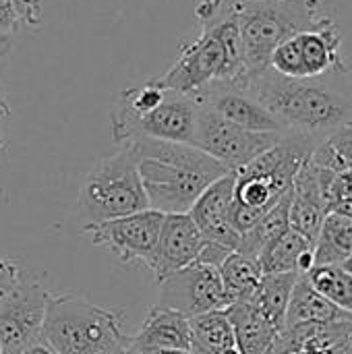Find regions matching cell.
<instances>
[{
  "instance_id": "13",
  "label": "cell",
  "mask_w": 352,
  "mask_h": 354,
  "mask_svg": "<svg viewBox=\"0 0 352 354\" xmlns=\"http://www.w3.org/2000/svg\"><path fill=\"white\" fill-rule=\"evenodd\" d=\"M48 290L21 272L17 288L0 301V354H19L41 338Z\"/></svg>"
},
{
  "instance_id": "28",
  "label": "cell",
  "mask_w": 352,
  "mask_h": 354,
  "mask_svg": "<svg viewBox=\"0 0 352 354\" xmlns=\"http://www.w3.org/2000/svg\"><path fill=\"white\" fill-rule=\"evenodd\" d=\"M19 17L12 6V0H0V56L10 48V35L19 29Z\"/></svg>"
},
{
  "instance_id": "21",
  "label": "cell",
  "mask_w": 352,
  "mask_h": 354,
  "mask_svg": "<svg viewBox=\"0 0 352 354\" xmlns=\"http://www.w3.org/2000/svg\"><path fill=\"white\" fill-rule=\"evenodd\" d=\"M191 354H220L234 351V330L226 311H210L189 319Z\"/></svg>"
},
{
  "instance_id": "30",
  "label": "cell",
  "mask_w": 352,
  "mask_h": 354,
  "mask_svg": "<svg viewBox=\"0 0 352 354\" xmlns=\"http://www.w3.org/2000/svg\"><path fill=\"white\" fill-rule=\"evenodd\" d=\"M21 268L17 263H12L10 259L0 255V301L6 299L19 284L21 280Z\"/></svg>"
},
{
  "instance_id": "36",
  "label": "cell",
  "mask_w": 352,
  "mask_h": 354,
  "mask_svg": "<svg viewBox=\"0 0 352 354\" xmlns=\"http://www.w3.org/2000/svg\"><path fill=\"white\" fill-rule=\"evenodd\" d=\"M0 108H2V110H10V108H8V104H6V100H4V95H2V93H0Z\"/></svg>"
},
{
  "instance_id": "5",
  "label": "cell",
  "mask_w": 352,
  "mask_h": 354,
  "mask_svg": "<svg viewBox=\"0 0 352 354\" xmlns=\"http://www.w3.org/2000/svg\"><path fill=\"white\" fill-rule=\"evenodd\" d=\"M230 4L249 83L270 68V56L284 39L332 23L322 0H230Z\"/></svg>"
},
{
  "instance_id": "22",
  "label": "cell",
  "mask_w": 352,
  "mask_h": 354,
  "mask_svg": "<svg viewBox=\"0 0 352 354\" xmlns=\"http://www.w3.org/2000/svg\"><path fill=\"white\" fill-rule=\"evenodd\" d=\"M315 266H342L352 257V220L330 212L313 247Z\"/></svg>"
},
{
  "instance_id": "23",
  "label": "cell",
  "mask_w": 352,
  "mask_h": 354,
  "mask_svg": "<svg viewBox=\"0 0 352 354\" xmlns=\"http://www.w3.org/2000/svg\"><path fill=\"white\" fill-rule=\"evenodd\" d=\"M290 199H293V189L245 234H241V245H239V253L251 255L255 259H259V255L278 239L282 236L290 224H288V212H290Z\"/></svg>"
},
{
  "instance_id": "33",
  "label": "cell",
  "mask_w": 352,
  "mask_h": 354,
  "mask_svg": "<svg viewBox=\"0 0 352 354\" xmlns=\"http://www.w3.org/2000/svg\"><path fill=\"white\" fill-rule=\"evenodd\" d=\"M19 354H58L46 340H44V336L39 338V340H35L33 344H29L25 351H21Z\"/></svg>"
},
{
  "instance_id": "11",
  "label": "cell",
  "mask_w": 352,
  "mask_h": 354,
  "mask_svg": "<svg viewBox=\"0 0 352 354\" xmlns=\"http://www.w3.org/2000/svg\"><path fill=\"white\" fill-rule=\"evenodd\" d=\"M156 305L178 311L191 319L210 311H226L232 305V299L224 290L216 268L193 261L191 266L160 280V297Z\"/></svg>"
},
{
  "instance_id": "39",
  "label": "cell",
  "mask_w": 352,
  "mask_h": 354,
  "mask_svg": "<svg viewBox=\"0 0 352 354\" xmlns=\"http://www.w3.org/2000/svg\"><path fill=\"white\" fill-rule=\"evenodd\" d=\"M220 354H239V351L234 348V351H226V353H220Z\"/></svg>"
},
{
  "instance_id": "31",
  "label": "cell",
  "mask_w": 352,
  "mask_h": 354,
  "mask_svg": "<svg viewBox=\"0 0 352 354\" xmlns=\"http://www.w3.org/2000/svg\"><path fill=\"white\" fill-rule=\"evenodd\" d=\"M19 23L37 27L41 21V0H12Z\"/></svg>"
},
{
  "instance_id": "2",
  "label": "cell",
  "mask_w": 352,
  "mask_h": 354,
  "mask_svg": "<svg viewBox=\"0 0 352 354\" xmlns=\"http://www.w3.org/2000/svg\"><path fill=\"white\" fill-rule=\"evenodd\" d=\"M129 147L149 209L160 214H189L212 183L230 174L226 166L189 143L135 139Z\"/></svg>"
},
{
  "instance_id": "29",
  "label": "cell",
  "mask_w": 352,
  "mask_h": 354,
  "mask_svg": "<svg viewBox=\"0 0 352 354\" xmlns=\"http://www.w3.org/2000/svg\"><path fill=\"white\" fill-rule=\"evenodd\" d=\"M328 195H330V212L336 203L352 201V170L334 172L328 187Z\"/></svg>"
},
{
  "instance_id": "37",
  "label": "cell",
  "mask_w": 352,
  "mask_h": 354,
  "mask_svg": "<svg viewBox=\"0 0 352 354\" xmlns=\"http://www.w3.org/2000/svg\"><path fill=\"white\" fill-rule=\"evenodd\" d=\"M8 116H10V110H2V108H0V120H2V118H8Z\"/></svg>"
},
{
  "instance_id": "6",
  "label": "cell",
  "mask_w": 352,
  "mask_h": 354,
  "mask_svg": "<svg viewBox=\"0 0 352 354\" xmlns=\"http://www.w3.org/2000/svg\"><path fill=\"white\" fill-rule=\"evenodd\" d=\"M41 336L58 354H116L131 346L120 311L77 295L48 292Z\"/></svg>"
},
{
  "instance_id": "35",
  "label": "cell",
  "mask_w": 352,
  "mask_h": 354,
  "mask_svg": "<svg viewBox=\"0 0 352 354\" xmlns=\"http://www.w3.org/2000/svg\"><path fill=\"white\" fill-rule=\"evenodd\" d=\"M139 354H191L189 351H178V348H145L137 351Z\"/></svg>"
},
{
  "instance_id": "19",
  "label": "cell",
  "mask_w": 352,
  "mask_h": 354,
  "mask_svg": "<svg viewBox=\"0 0 352 354\" xmlns=\"http://www.w3.org/2000/svg\"><path fill=\"white\" fill-rule=\"evenodd\" d=\"M338 322H352V315L336 307L334 303H330L324 295H319L309 284L307 276H299L286 309V328L303 326V324L328 326Z\"/></svg>"
},
{
  "instance_id": "8",
  "label": "cell",
  "mask_w": 352,
  "mask_h": 354,
  "mask_svg": "<svg viewBox=\"0 0 352 354\" xmlns=\"http://www.w3.org/2000/svg\"><path fill=\"white\" fill-rule=\"evenodd\" d=\"M284 133H255L247 131L207 106L199 104L197 122H195V135L193 145L214 160H218L222 166H226L230 172L241 170L251 160H255L259 153L270 149Z\"/></svg>"
},
{
  "instance_id": "40",
  "label": "cell",
  "mask_w": 352,
  "mask_h": 354,
  "mask_svg": "<svg viewBox=\"0 0 352 354\" xmlns=\"http://www.w3.org/2000/svg\"><path fill=\"white\" fill-rule=\"evenodd\" d=\"M2 149H4V139L0 137V151H2Z\"/></svg>"
},
{
  "instance_id": "12",
  "label": "cell",
  "mask_w": 352,
  "mask_h": 354,
  "mask_svg": "<svg viewBox=\"0 0 352 354\" xmlns=\"http://www.w3.org/2000/svg\"><path fill=\"white\" fill-rule=\"evenodd\" d=\"M162 220L164 214L156 209H143L108 222L83 224L81 234H89L95 247L112 251L122 263L137 261L149 268L158 247Z\"/></svg>"
},
{
  "instance_id": "34",
  "label": "cell",
  "mask_w": 352,
  "mask_h": 354,
  "mask_svg": "<svg viewBox=\"0 0 352 354\" xmlns=\"http://www.w3.org/2000/svg\"><path fill=\"white\" fill-rule=\"evenodd\" d=\"M332 212H336V214H340V216H344V218H351L352 220V201H342V203H336V205L332 207Z\"/></svg>"
},
{
  "instance_id": "26",
  "label": "cell",
  "mask_w": 352,
  "mask_h": 354,
  "mask_svg": "<svg viewBox=\"0 0 352 354\" xmlns=\"http://www.w3.org/2000/svg\"><path fill=\"white\" fill-rule=\"evenodd\" d=\"M309 284L330 303L352 315V274L342 266H315L305 274Z\"/></svg>"
},
{
  "instance_id": "27",
  "label": "cell",
  "mask_w": 352,
  "mask_h": 354,
  "mask_svg": "<svg viewBox=\"0 0 352 354\" xmlns=\"http://www.w3.org/2000/svg\"><path fill=\"white\" fill-rule=\"evenodd\" d=\"M311 162L334 172L352 170V122L322 139L311 151Z\"/></svg>"
},
{
  "instance_id": "20",
  "label": "cell",
  "mask_w": 352,
  "mask_h": 354,
  "mask_svg": "<svg viewBox=\"0 0 352 354\" xmlns=\"http://www.w3.org/2000/svg\"><path fill=\"white\" fill-rule=\"evenodd\" d=\"M299 280V274H263L257 290L249 299V303L276 328H286V309L290 303L293 288Z\"/></svg>"
},
{
  "instance_id": "18",
  "label": "cell",
  "mask_w": 352,
  "mask_h": 354,
  "mask_svg": "<svg viewBox=\"0 0 352 354\" xmlns=\"http://www.w3.org/2000/svg\"><path fill=\"white\" fill-rule=\"evenodd\" d=\"M131 346L135 351H145V348H178V351H189L191 353V328L189 319L180 315L178 311L164 309L154 305L141 330L137 332L135 338H131Z\"/></svg>"
},
{
  "instance_id": "15",
  "label": "cell",
  "mask_w": 352,
  "mask_h": 354,
  "mask_svg": "<svg viewBox=\"0 0 352 354\" xmlns=\"http://www.w3.org/2000/svg\"><path fill=\"white\" fill-rule=\"evenodd\" d=\"M203 243L205 241L189 214H164L158 247L147 270L160 282L197 261Z\"/></svg>"
},
{
  "instance_id": "9",
  "label": "cell",
  "mask_w": 352,
  "mask_h": 354,
  "mask_svg": "<svg viewBox=\"0 0 352 354\" xmlns=\"http://www.w3.org/2000/svg\"><path fill=\"white\" fill-rule=\"evenodd\" d=\"M340 44L342 37L334 21L313 31H301L272 52L270 68L290 79H319L344 68Z\"/></svg>"
},
{
  "instance_id": "7",
  "label": "cell",
  "mask_w": 352,
  "mask_h": 354,
  "mask_svg": "<svg viewBox=\"0 0 352 354\" xmlns=\"http://www.w3.org/2000/svg\"><path fill=\"white\" fill-rule=\"evenodd\" d=\"M143 209H149V203L129 145L98 160L85 174L77 195V212L83 224L108 222Z\"/></svg>"
},
{
  "instance_id": "17",
  "label": "cell",
  "mask_w": 352,
  "mask_h": 354,
  "mask_svg": "<svg viewBox=\"0 0 352 354\" xmlns=\"http://www.w3.org/2000/svg\"><path fill=\"white\" fill-rule=\"evenodd\" d=\"M234 330L239 354H280L276 330L249 301H237L226 309Z\"/></svg>"
},
{
  "instance_id": "14",
  "label": "cell",
  "mask_w": 352,
  "mask_h": 354,
  "mask_svg": "<svg viewBox=\"0 0 352 354\" xmlns=\"http://www.w3.org/2000/svg\"><path fill=\"white\" fill-rule=\"evenodd\" d=\"M232 203H234V172L212 183L193 203L189 216L193 218L205 243L224 245L237 251L241 245V234L232 226Z\"/></svg>"
},
{
  "instance_id": "25",
  "label": "cell",
  "mask_w": 352,
  "mask_h": 354,
  "mask_svg": "<svg viewBox=\"0 0 352 354\" xmlns=\"http://www.w3.org/2000/svg\"><path fill=\"white\" fill-rule=\"evenodd\" d=\"M309 251H313V243L303 234L295 232L293 228H288L259 255V266L263 274H299V263L303 255Z\"/></svg>"
},
{
  "instance_id": "4",
  "label": "cell",
  "mask_w": 352,
  "mask_h": 354,
  "mask_svg": "<svg viewBox=\"0 0 352 354\" xmlns=\"http://www.w3.org/2000/svg\"><path fill=\"white\" fill-rule=\"evenodd\" d=\"M319 141L284 133L270 149L234 172L232 226L239 234L251 230L290 189L301 164Z\"/></svg>"
},
{
  "instance_id": "16",
  "label": "cell",
  "mask_w": 352,
  "mask_h": 354,
  "mask_svg": "<svg viewBox=\"0 0 352 354\" xmlns=\"http://www.w3.org/2000/svg\"><path fill=\"white\" fill-rule=\"evenodd\" d=\"M195 100L247 131L284 133L282 124L263 104H259L249 91L230 83H210L195 95Z\"/></svg>"
},
{
  "instance_id": "24",
  "label": "cell",
  "mask_w": 352,
  "mask_h": 354,
  "mask_svg": "<svg viewBox=\"0 0 352 354\" xmlns=\"http://www.w3.org/2000/svg\"><path fill=\"white\" fill-rule=\"evenodd\" d=\"M224 290L228 292V297L232 299V303L237 301H249L253 297V292L257 290L263 270L259 266V259L232 251L224 263L218 268Z\"/></svg>"
},
{
  "instance_id": "10",
  "label": "cell",
  "mask_w": 352,
  "mask_h": 354,
  "mask_svg": "<svg viewBox=\"0 0 352 354\" xmlns=\"http://www.w3.org/2000/svg\"><path fill=\"white\" fill-rule=\"evenodd\" d=\"M199 102L187 93L166 87L164 100L147 114L131 120H112V139L129 145L135 139H160L193 145Z\"/></svg>"
},
{
  "instance_id": "38",
  "label": "cell",
  "mask_w": 352,
  "mask_h": 354,
  "mask_svg": "<svg viewBox=\"0 0 352 354\" xmlns=\"http://www.w3.org/2000/svg\"><path fill=\"white\" fill-rule=\"evenodd\" d=\"M124 354H139V353H137V351H135V348H133V346H129V348H127V351H124Z\"/></svg>"
},
{
  "instance_id": "41",
  "label": "cell",
  "mask_w": 352,
  "mask_h": 354,
  "mask_svg": "<svg viewBox=\"0 0 352 354\" xmlns=\"http://www.w3.org/2000/svg\"><path fill=\"white\" fill-rule=\"evenodd\" d=\"M116 354H124V353H116Z\"/></svg>"
},
{
  "instance_id": "32",
  "label": "cell",
  "mask_w": 352,
  "mask_h": 354,
  "mask_svg": "<svg viewBox=\"0 0 352 354\" xmlns=\"http://www.w3.org/2000/svg\"><path fill=\"white\" fill-rule=\"evenodd\" d=\"M232 253V249L224 247V245H216V243H203V249L197 257V261L205 263V266H212V268H220L224 263V259Z\"/></svg>"
},
{
  "instance_id": "3",
  "label": "cell",
  "mask_w": 352,
  "mask_h": 354,
  "mask_svg": "<svg viewBox=\"0 0 352 354\" xmlns=\"http://www.w3.org/2000/svg\"><path fill=\"white\" fill-rule=\"evenodd\" d=\"M245 91L276 116L284 133H297L322 141L352 122L351 100L324 83L322 77L290 79L268 68L255 77Z\"/></svg>"
},
{
  "instance_id": "1",
  "label": "cell",
  "mask_w": 352,
  "mask_h": 354,
  "mask_svg": "<svg viewBox=\"0 0 352 354\" xmlns=\"http://www.w3.org/2000/svg\"><path fill=\"white\" fill-rule=\"evenodd\" d=\"M199 35L180 48L174 64L156 83L195 97L210 83L247 89V71L230 0H201L195 8Z\"/></svg>"
}]
</instances>
